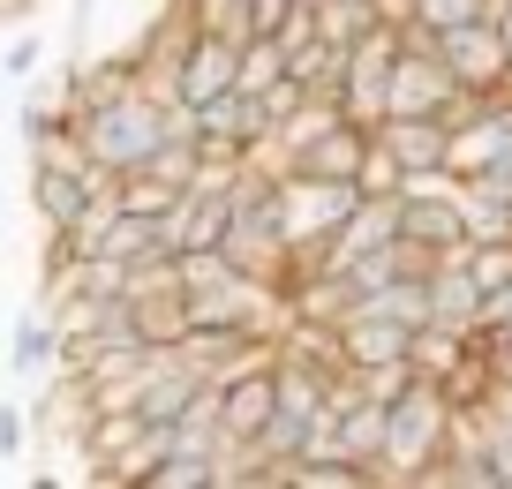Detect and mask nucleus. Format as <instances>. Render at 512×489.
Returning a JSON list of instances; mask_svg holds the SVG:
<instances>
[{
	"label": "nucleus",
	"instance_id": "1",
	"mask_svg": "<svg viewBox=\"0 0 512 489\" xmlns=\"http://www.w3.org/2000/svg\"><path fill=\"white\" fill-rule=\"evenodd\" d=\"M452 444H460V407L422 377L407 399H392V429H384V459H377L384 489H422V474H430Z\"/></svg>",
	"mask_w": 512,
	"mask_h": 489
},
{
	"label": "nucleus",
	"instance_id": "2",
	"mask_svg": "<svg viewBox=\"0 0 512 489\" xmlns=\"http://www.w3.org/2000/svg\"><path fill=\"white\" fill-rule=\"evenodd\" d=\"M400 46H407L400 16L377 23L369 38H354V46H347V83H339V91H347V113H354V121H369V128L384 121V98H392V68H400Z\"/></svg>",
	"mask_w": 512,
	"mask_h": 489
},
{
	"label": "nucleus",
	"instance_id": "3",
	"mask_svg": "<svg viewBox=\"0 0 512 489\" xmlns=\"http://www.w3.org/2000/svg\"><path fill=\"white\" fill-rule=\"evenodd\" d=\"M437 53H445V68L467 83V91H505L512 83V38L497 31L490 16L460 23V31H437Z\"/></svg>",
	"mask_w": 512,
	"mask_h": 489
},
{
	"label": "nucleus",
	"instance_id": "4",
	"mask_svg": "<svg viewBox=\"0 0 512 489\" xmlns=\"http://www.w3.org/2000/svg\"><path fill=\"white\" fill-rule=\"evenodd\" d=\"M400 234L415 241V249H430L437 264L460 256L467 249V204H460V189H445V196H400Z\"/></svg>",
	"mask_w": 512,
	"mask_h": 489
},
{
	"label": "nucleus",
	"instance_id": "5",
	"mask_svg": "<svg viewBox=\"0 0 512 489\" xmlns=\"http://www.w3.org/2000/svg\"><path fill=\"white\" fill-rule=\"evenodd\" d=\"M234 83H241V46L234 38H196V46L181 53V68H174L181 106H211V98L234 91Z\"/></svg>",
	"mask_w": 512,
	"mask_h": 489
},
{
	"label": "nucleus",
	"instance_id": "6",
	"mask_svg": "<svg viewBox=\"0 0 512 489\" xmlns=\"http://www.w3.org/2000/svg\"><path fill=\"white\" fill-rule=\"evenodd\" d=\"M369 143H377V128L369 121H332L317 143H309L302 158H294V174H317V181H362V158H369Z\"/></svg>",
	"mask_w": 512,
	"mask_h": 489
},
{
	"label": "nucleus",
	"instance_id": "7",
	"mask_svg": "<svg viewBox=\"0 0 512 489\" xmlns=\"http://www.w3.org/2000/svg\"><path fill=\"white\" fill-rule=\"evenodd\" d=\"M272 414H279V384H272V369H249V377L219 384V429H226V444H256Z\"/></svg>",
	"mask_w": 512,
	"mask_h": 489
},
{
	"label": "nucleus",
	"instance_id": "8",
	"mask_svg": "<svg viewBox=\"0 0 512 489\" xmlns=\"http://www.w3.org/2000/svg\"><path fill=\"white\" fill-rule=\"evenodd\" d=\"M31 211L46 234H68V226L91 211V189H83V174H68V166H46V158H31Z\"/></svg>",
	"mask_w": 512,
	"mask_h": 489
},
{
	"label": "nucleus",
	"instance_id": "9",
	"mask_svg": "<svg viewBox=\"0 0 512 489\" xmlns=\"http://www.w3.org/2000/svg\"><path fill=\"white\" fill-rule=\"evenodd\" d=\"M384 241H400V196H362V204L347 211V226L332 234V271L354 264V256L384 249Z\"/></svg>",
	"mask_w": 512,
	"mask_h": 489
},
{
	"label": "nucleus",
	"instance_id": "10",
	"mask_svg": "<svg viewBox=\"0 0 512 489\" xmlns=\"http://www.w3.org/2000/svg\"><path fill=\"white\" fill-rule=\"evenodd\" d=\"M339 339H347V362H354V369H377V362L415 354V332H407V324H392V316H347V324H339Z\"/></svg>",
	"mask_w": 512,
	"mask_h": 489
},
{
	"label": "nucleus",
	"instance_id": "11",
	"mask_svg": "<svg viewBox=\"0 0 512 489\" xmlns=\"http://www.w3.org/2000/svg\"><path fill=\"white\" fill-rule=\"evenodd\" d=\"M61 354H68L61 324H53L46 309H31V316L16 324V347H8V362H16L23 377H53V369H61Z\"/></svg>",
	"mask_w": 512,
	"mask_h": 489
},
{
	"label": "nucleus",
	"instance_id": "12",
	"mask_svg": "<svg viewBox=\"0 0 512 489\" xmlns=\"http://www.w3.org/2000/svg\"><path fill=\"white\" fill-rule=\"evenodd\" d=\"M181 196H189V189H181L174 174H159V166H136V174H121V204H128V211H144V219H166Z\"/></svg>",
	"mask_w": 512,
	"mask_h": 489
},
{
	"label": "nucleus",
	"instance_id": "13",
	"mask_svg": "<svg viewBox=\"0 0 512 489\" xmlns=\"http://www.w3.org/2000/svg\"><path fill=\"white\" fill-rule=\"evenodd\" d=\"M189 16H196L204 38H234V46L256 38V8H249V0H189Z\"/></svg>",
	"mask_w": 512,
	"mask_h": 489
},
{
	"label": "nucleus",
	"instance_id": "14",
	"mask_svg": "<svg viewBox=\"0 0 512 489\" xmlns=\"http://www.w3.org/2000/svg\"><path fill=\"white\" fill-rule=\"evenodd\" d=\"M294 76V53L279 46V38H249L241 46V91H272V83Z\"/></svg>",
	"mask_w": 512,
	"mask_h": 489
},
{
	"label": "nucleus",
	"instance_id": "15",
	"mask_svg": "<svg viewBox=\"0 0 512 489\" xmlns=\"http://www.w3.org/2000/svg\"><path fill=\"white\" fill-rule=\"evenodd\" d=\"M362 196H407V166L392 158V143H369V158H362V181H354Z\"/></svg>",
	"mask_w": 512,
	"mask_h": 489
},
{
	"label": "nucleus",
	"instance_id": "16",
	"mask_svg": "<svg viewBox=\"0 0 512 489\" xmlns=\"http://www.w3.org/2000/svg\"><path fill=\"white\" fill-rule=\"evenodd\" d=\"M407 16L430 23V31H460V23H482V16H490V0H415Z\"/></svg>",
	"mask_w": 512,
	"mask_h": 489
},
{
	"label": "nucleus",
	"instance_id": "17",
	"mask_svg": "<svg viewBox=\"0 0 512 489\" xmlns=\"http://www.w3.org/2000/svg\"><path fill=\"white\" fill-rule=\"evenodd\" d=\"M31 414L23 407H8V399H0V459H23V444H31Z\"/></svg>",
	"mask_w": 512,
	"mask_h": 489
},
{
	"label": "nucleus",
	"instance_id": "18",
	"mask_svg": "<svg viewBox=\"0 0 512 489\" xmlns=\"http://www.w3.org/2000/svg\"><path fill=\"white\" fill-rule=\"evenodd\" d=\"M38 61H46V38H16L8 46V76H38Z\"/></svg>",
	"mask_w": 512,
	"mask_h": 489
},
{
	"label": "nucleus",
	"instance_id": "19",
	"mask_svg": "<svg viewBox=\"0 0 512 489\" xmlns=\"http://www.w3.org/2000/svg\"><path fill=\"white\" fill-rule=\"evenodd\" d=\"M23 16H38V0H0V23H23Z\"/></svg>",
	"mask_w": 512,
	"mask_h": 489
}]
</instances>
